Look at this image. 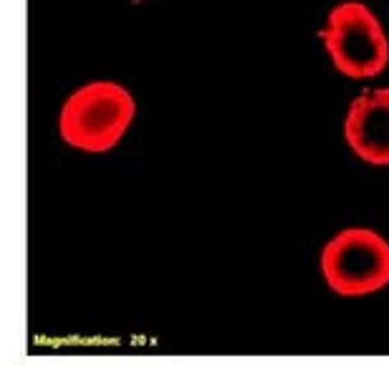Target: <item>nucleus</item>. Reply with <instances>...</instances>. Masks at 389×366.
Instances as JSON below:
<instances>
[{
	"instance_id": "obj_1",
	"label": "nucleus",
	"mask_w": 389,
	"mask_h": 366,
	"mask_svg": "<svg viewBox=\"0 0 389 366\" xmlns=\"http://www.w3.org/2000/svg\"><path fill=\"white\" fill-rule=\"evenodd\" d=\"M132 94L114 81H91L74 91L58 117L61 137L83 152H106L134 119Z\"/></svg>"
},
{
	"instance_id": "obj_2",
	"label": "nucleus",
	"mask_w": 389,
	"mask_h": 366,
	"mask_svg": "<svg viewBox=\"0 0 389 366\" xmlns=\"http://www.w3.org/2000/svg\"><path fill=\"white\" fill-rule=\"evenodd\" d=\"M333 66L349 78H369L387 69L389 41L382 23L359 0H344L329 13L321 31Z\"/></svg>"
},
{
	"instance_id": "obj_3",
	"label": "nucleus",
	"mask_w": 389,
	"mask_h": 366,
	"mask_svg": "<svg viewBox=\"0 0 389 366\" xmlns=\"http://www.w3.org/2000/svg\"><path fill=\"white\" fill-rule=\"evenodd\" d=\"M321 273L339 296H367L389 283V242L367 228L333 235L321 253Z\"/></svg>"
},
{
	"instance_id": "obj_4",
	"label": "nucleus",
	"mask_w": 389,
	"mask_h": 366,
	"mask_svg": "<svg viewBox=\"0 0 389 366\" xmlns=\"http://www.w3.org/2000/svg\"><path fill=\"white\" fill-rule=\"evenodd\" d=\"M344 134L356 157L369 165H389V89L356 97L349 106Z\"/></svg>"
}]
</instances>
